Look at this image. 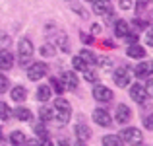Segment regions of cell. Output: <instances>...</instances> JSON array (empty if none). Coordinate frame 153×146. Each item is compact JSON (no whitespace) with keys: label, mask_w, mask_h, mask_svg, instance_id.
<instances>
[{"label":"cell","mask_w":153,"mask_h":146,"mask_svg":"<svg viewBox=\"0 0 153 146\" xmlns=\"http://www.w3.org/2000/svg\"><path fill=\"white\" fill-rule=\"evenodd\" d=\"M72 117V107L64 97H56L54 99V119L58 125H66Z\"/></svg>","instance_id":"6da1fadb"},{"label":"cell","mask_w":153,"mask_h":146,"mask_svg":"<svg viewBox=\"0 0 153 146\" xmlns=\"http://www.w3.org/2000/svg\"><path fill=\"white\" fill-rule=\"evenodd\" d=\"M122 142H128L130 146H142L143 144V135L140 129L128 127L122 131Z\"/></svg>","instance_id":"7a4b0ae2"},{"label":"cell","mask_w":153,"mask_h":146,"mask_svg":"<svg viewBox=\"0 0 153 146\" xmlns=\"http://www.w3.org/2000/svg\"><path fill=\"white\" fill-rule=\"evenodd\" d=\"M18 53H19V60H22V64H27V60L33 56V43H31L27 37H22L19 43H18Z\"/></svg>","instance_id":"3957f363"},{"label":"cell","mask_w":153,"mask_h":146,"mask_svg":"<svg viewBox=\"0 0 153 146\" xmlns=\"http://www.w3.org/2000/svg\"><path fill=\"white\" fill-rule=\"evenodd\" d=\"M47 72H49V66H47L45 62H33L27 66V78L33 80V82H37V80H41L43 76H47Z\"/></svg>","instance_id":"277c9868"},{"label":"cell","mask_w":153,"mask_h":146,"mask_svg":"<svg viewBox=\"0 0 153 146\" xmlns=\"http://www.w3.org/2000/svg\"><path fill=\"white\" fill-rule=\"evenodd\" d=\"M130 78H132V70L128 66H120L114 70V74H112V80H114V84L118 88H126L128 84H130Z\"/></svg>","instance_id":"5b68a950"},{"label":"cell","mask_w":153,"mask_h":146,"mask_svg":"<svg viewBox=\"0 0 153 146\" xmlns=\"http://www.w3.org/2000/svg\"><path fill=\"white\" fill-rule=\"evenodd\" d=\"M93 99L101 101V103H108V101L112 99V90L107 86H103V84H97V86L93 88Z\"/></svg>","instance_id":"8992f818"},{"label":"cell","mask_w":153,"mask_h":146,"mask_svg":"<svg viewBox=\"0 0 153 146\" xmlns=\"http://www.w3.org/2000/svg\"><path fill=\"white\" fill-rule=\"evenodd\" d=\"M132 74H136L138 78H147V76L153 74V60H143V62H138L136 68L132 70Z\"/></svg>","instance_id":"52a82bcc"},{"label":"cell","mask_w":153,"mask_h":146,"mask_svg":"<svg viewBox=\"0 0 153 146\" xmlns=\"http://www.w3.org/2000/svg\"><path fill=\"white\" fill-rule=\"evenodd\" d=\"M93 121L99 125V127H111V123H112V117L108 115V111L107 109H103V107H97L93 111Z\"/></svg>","instance_id":"ba28073f"},{"label":"cell","mask_w":153,"mask_h":146,"mask_svg":"<svg viewBox=\"0 0 153 146\" xmlns=\"http://www.w3.org/2000/svg\"><path fill=\"white\" fill-rule=\"evenodd\" d=\"M130 97L136 101V103H146L149 96L146 94V88H143L142 84H132L130 86Z\"/></svg>","instance_id":"9c48e42d"},{"label":"cell","mask_w":153,"mask_h":146,"mask_svg":"<svg viewBox=\"0 0 153 146\" xmlns=\"http://www.w3.org/2000/svg\"><path fill=\"white\" fill-rule=\"evenodd\" d=\"M114 119H116V123H118V125H126L128 121L132 119V111H130V107H128V105H124V103H120L118 107H116V115H114Z\"/></svg>","instance_id":"30bf717a"},{"label":"cell","mask_w":153,"mask_h":146,"mask_svg":"<svg viewBox=\"0 0 153 146\" xmlns=\"http://www.w3.org/2000/svg\"><path fill=\"white\" fill-rule=\"evenodd\" d=\"M60 80H62V84H64V90H76V88H78V76H76L74 70H66Z\"/></svg>","instance_id":"8fae6325"},{"label":"cell","mask_w":153,"mask_h":146,"mask_svg":"<svg viewBox=\"0 0 153 146\" xmlns=\"http://www.w3.org/2000/svg\"><path fill=\"white\" fill-rule=\"evenodd\" d=\"M93 12L97 16H103V18H111V14H112V10H111V6H108L107 0H95L93 2Z\"/></svg>","instance_id":"7c38bea8"},{"label":"cell","mask_w":153,"mask_h":146,"mask_svg":"<svg viewBox=\"0 0 153 146\" xmlns=\"http://www.w3.org/2000/svg\"><path fill=\"white\" fill-rule=\"evenodd\" d=\"M14 66V55L6 49H0V68L2 70H10Z\"/></svg>","instance_id":"4fadbf2b"},{"label":"cell","mask_w":153,"mask_h":146,"mask_svg":"<svg viewBox=\"0 0 153 146\" xmlns=\"http://www.w3.org/2000/svg\"><path fill=\"white\" fill-rule=\"evenodd\" d=\"M76 136H78L79 142H85V140H89V138H91V131H89V127H87V125H83V123L76 125Z\"/></svg>","instance_id":"5bb4252c"},{"label":"cell","mask_w":153,"mask_h":146,"mask_svg":"<svg viewBox=\"0 0 153 146\" xmlns=\"http://www.w3.org/2000/svg\"><path fill=\"white\" fill-rule=\"evenodd\" d=\"M126 55L130 56V59H143L146 56V49H143L142 45H128V49H126Z\"/></svg>","instance_id":"9a60e30c"},{"label":"cell","mask_w":153,"mask_h":146,"mask_svg":"<svg viewBox=\"0 0 153 146\" xmlns=\"http://www.w3.org/2000/svg\"><path fill=\"white\" fill-rule=\"evenodd\" d=\"M10 96H12V99H14V101L22 103L23 99H27V90L23 86H14V88H12V92H10Z\"/></svg>","instance_id":"2e32d148"},{"label":"cell","mask_w":153,"mask_h":146,"mask_svg":"<svg viewBox=\"0 0 153 146\" xmlns=\"http://www.w3.org/2000/svg\"><path fill=\"white\" fill-rule=\"evenodd\" d=\"M101 144L103 146H124L122 138H120L118 135H107L101 138Z\"/></svg>","instance_id":"e0dca14e"},{"label":"cell","mask_w":153,"mask_h":146,"mask_svg":"<svg viewBox=\"0 0 153 146\" xmlns=\"http://www.w3.org/2000/svg\"><path fill=\"white\" fill-rule=\"evenodd\" d=\"M14 117L16 119H19V121H23V123H27V121H31V111L27 107H16L14 109Z\"/></svg>","instance_id":"ac0fdd59"},{"label":"cell","mask_w":153,"mask_h":146,"mask_svg":"<svg viewBox=\"0 0 153 146\" xmlns=\"http://www.w3.org/2000/svg\"><path fill=\"white\" fill-rule=\"evenodd\" d=\"M128 31H130V27H128V23L124 22V20H118V22L114 23V35L116 37H126Z\"/></svg>","instance_id":"d6986e66"},{"label":"cell","mask_w":153,"mask_h":146,"mask_svg":"<svg viewBox=\"0 0 153 146\" xmlns=\"http://www.w3.org/2000/svg\"><path fill=\"white\" fill-rule=\"evenodd\" d=\"M51 94H52V90H51L49 86H47V84H43V86H39V88H37V99H39V101H43V103L51 99Z\"/></svg>","instance_id":"ffe728a7"},{"label":"cell","mask_w":153,"mask_h":146,"mask_svg":"<svg viewBox=\"0 0 153 146\" xmlns=\"http://www.w3.org/2000/svg\"><path fill=\"white\" fill-rule=\"evenodd\" d=\"M25 135H23L22 131H12V135H10V142L14 144V146H25Z\"/></svg>","instance_id":"44dd1931"},{"label":"cell","mask_w":153,"mask_h":146,"mask_svg":"<svg viewBox=\"0 0 153 146\" xmlns=\"http://www.w3.org/2000/svg\"><path fill=\"white\" fill-rule=\"evenodd\" d=\"M39 119H41L43 123H47V121L54 119V111H52L51 107H47V105H43V107L39 109Z\"/></svg>","instance_id":"7402d4cb"},{"label":"cell","mask_w":153,"mask_h":146,"mask_svg":"<svg viewBox=\"0 0 153 146\" xmlns=\"http://www.w3.org/2000/svg\"><path fill=\"white\" fill-rule=\"evenodd\" d=\"M79 59H82L83 62L87 64V66H89V64H95V62H97V56H95L91 51H87V49H83V51L79 53Z\"/></svg>","instance_id":"603a6c76"},{"label":"cell","mask_w":153,"mask_h":146,"mask_svg":"<svg viewBox=\"0 0 153 146\" xmlns=\"http://www.w3.org/2000/svg\"><path fill=\"white\" fill-rule=\"evenodd\" d=\"M51 90H54L56 94H64V84L60 78H51Z\"/></svg>","instance_id":"cb8c5ba5"},{"label":"cell","mask_w":153,"mask_h":146,"mask_svg":"<svg viewBox=\"0 0 153 146\" xmlns=\"http://www.w3.org/2000/svg\"><path fill=\"white\" fill-rule=\"evenodd\" d=\"M12 115V109L8 107V103H4V101H0V121H8Z\"/></svg>","instance_id":"d4e9b609"},{"label":"cell","mask_w":153,"mask_h":146,"mask_svg":"<svg viewBox=\"0 0 153 146\" xmlns=\"http://www.w3.org/2000/svg\"><path fill=\"white\" fill-rule=\"evenodd\" d=\"M72 66H74V70H82V72H85L87 68H89V66H87V64L83 62L82 59H79V55H78V56H74V59H72Z\"/></svg>","instance_id":"484cf974"},{"label":"cell","mask_w":153,"mask_h":146,"mask_svg":"<svg viewBox=\"0 0 153 146\" xmlns=\"http://www.w3.org/2000/svg\"><path fill=\"white\" fill-rule=\"evenodd\" d=\"M39 53H41V56H54L56 49L51 45V43H45V45H41V49H39Z\"/></svg>","instance_id":"4316f807"},{"label":"cell","mask_w":153,"mask_h":146,"mask_svg":"<svg viewBox=\"0 0 153 146\" xmlns=\"http://www.w3.org/2000/svg\"><path fill=\"white\" fill-rule=\"evenodd\" d=\"M56 43H58V47L62 49L64 53H68V51H70V45H68V37H66L64 33H60V35H58V39H56Z\"/></svg>","instance_id":"83f0119b"},{"label":"cell","mask_w":153,"mask_h":146,"mask_svg":"<svg viewBox=\"0 0 153 146\" xmlns=\"http://www.w3.org/2000/svg\"><path fill=\"white\" fill-rule=\"evenodd\" d=\"M33 131H35V135H37V136H41V138H49V132H47V127H45L43 123L35 125V127H33Z\"/></svg>","instance_id":"f1b7e54d"},{"label":"cell","mask_w":153,"mask_h":146,"mask_svg":"<svg viewBox=\"0 0 153 146\" xmlns=\"http://www.w3.org/2000/svg\"><path fill=\"white\" fill-rule=\"evenodd\" d=\"M83 78H85L87 82H91V84H97L99 76H97V72H95V70H89V68H87V70L83 72Z\"/></svg>","instance_id":"f546056e"},{"label":"cell","mask_w":153,"mask_h":146,"mask_svg":"<svg viewBox=\"0 0 153 146\" xmlns=\"http://www.w3.org/2000/svg\"><path fill=\"white\" fill-rule=\"evenodd\" d=\"M8 88H10V82H8V78H6L4 74H0V94L8 92Z\"/></svg>","instance_id":"4dcf8cb0"},{"label":"cell","mask_w":153,"mask_h":146,"mask_svg":"<svg viewBox=\"0 0 153 146\" xmlns=\"http://www.w3.org/2000/svg\"><path fill=\"white\" fill-rule=\"evenodd\" d=\"M124 39H126V41L130 43V45H136L140 37H138V33H134V31H128V33H126V37H124Z\"/></svg>","instance_id":"1f68e13d"},{"label":"cell","mask_w":153,"mask_h":146,"mask_svg":"<svg viewBox=\"0 0 153 146\" xmlns=\"http://www.w3.org/2000/svg\"><path fill=\"white\" fill-rule=\"evenodd\" d=\"M146 45L147 47H153V27L146 29Z\"/></svg>","instance_id":"d6a6232c"},{"label":"cell","mask_w":153,"mask_h":146,"mask_svg":"<svg viewBox=\"0 0 153 146\" xmlns=\"http://www.w3.org/2000/svg\"><path fill=\"white\" fill-rule=\"evenodd\" d=\"M143 125H146V129L153 131V113H149V115H146V117H143Z\"/></svg>","instance_id":"836d02e7"},{"label":"cell","mask_w":153,"mask_h":146,"mask_svg":"<svg viewBox=\"0 0 153 146\" xmlns=\"http://www.w3.org/2000/svg\"><path fill=\"white\" fill-rule=\"evenodd\" d=\"M120 10H130L132 8V0H120Z\"/></svg>","instance_id":"e575fe53"},{"label":"cell","mask_w":153,"mask_h":146,"mask_svg":"<svg viewBox=\"0 0 153 146\" xmlns=\"http://www.w3.org/2000/svg\"><path fill=\"white\" fill-rule=\"evenodd\" d=\"M143 88H146V94L153 97V78H151V80H149V82H147V84H146Z\"/></svg>","instance_id":"d590c367"},{"label":"cell","mask_w":153,"mask_h":146,"mask_svg":"<svg viewBox=\"0 0 153 146\" xmlns=\"http://www.w3.org/2000/svg\"><path fill=\"white\" fill-rule=\"evenodd\" d=\"M97 62H99V64H101V66H103V68H105V66H107V68H108V66H111V64H112V60H111V59H97Z\"/></svg>","instance_id":"8d00e7d4"},{"label":"cell","mask_w":153,"mask_h":146,"mask_svg":"<svg viewBox=\"0 0 153 146\" xmlns=\"http://www.w3.org/2000/svg\"><path fill=\"white\" fill-rule=\"evenodd\" d=\"M82 41H83V43H89V45H91V43H93V35H87V33H82Z\"/></svg>","instance_id":"74e56055"},{"label":"cell","mask_w":153,"mask_h":146,"mask_svg":"<svg viewBox=\"0 0 153 146\" xmlns=\"http://www.w3.org/2000/svg\"><path fill=\"white\" fill-rule=\"evenodd\" d=\"M39 146H54V144H52L51 138H43V140H39Z\"/></svg>","instance_id":"f35d334b"},{"label":"cell","mask_w":153,"mask_h":146,"mask_svg":"<svg viewBox=\"0 0 153 146\" xmlns=\"http://www.w3.org/2000/svg\"><path fill=\"white\" fill-rule=\"evenodd\" d=\"M25 144L27 146H39V140L37 138H29V140H25Z\"/></svg>","instance_id":"ab89813d"},{"label":"cell","mask_w":153,"mask_h":146,"mask_svg":"<svg viewBox=\"0 0 153 146\" xmlns=\"http://www.w3.org/2000/svg\"><path fill=\"white\" fill-rule=\"evenodd\" d=\"M151 2H153V0H138V6L140 8H146L147 4H151Z\"/></svg>","instance_id":"60d3db41"},{"label":"cell","mask_w":153,"mask_h":146,"mask_svg":"<svg viewBox=\"0 0 153 146\" xmlns=\"http://www.w3.org/2000/svg\"><path fill=\"white\" fill-rule=\"evenodd\" d=\"M91 33L93 35H97V33H101V26H97V23H95L93 27H91Z\"/></svg>","instance_id":"b9f144b4"},{"label":"cell","mask_w":153,"mask_h":146,"mask_svg":"<svg viewBox=\"0 0 153 146\" xmlns=\"http://www.w3.org/2000/svg\"><path fill=\"white\" fill-rule=\"evenodd\" d=\"M58 146H70V142H68V140H60Z\"/></svg>","instance_id":"7bdbcfd3"},{"label":"cell","mask_w":153,"mask_h":146,"mask_svg":"<svg viewBox=\"0 0 153 146\" xmlns=\"http://www.w3.org/2000/svg\"><path fill=\"white\" fill-rule=\"evenodd\" d=\"M76 146H85V142H76Z\"/></svg>","instance_id":"ee69618b"},{"label":"cell","mask_w":153,"mask_h":146,"mask_svg":"<svg viewBox=\"0 0 153 146\" xmlns=\"http://www.w3.org/2000/svg\"><path fill=\"white\" fill-rule=\"evenodd\" d=\"M0 142H2V129H0Z\"/></svg>","instance_id":"f6af8a7d"},{"label":"cell","mask_w":153,"mask_h":146,"mask_svg":"<svg viewBox=\"0 0 153 146\" xmlns=\"http://www.w3.org/2000/svg\"><path fill=\"white\" fill-rule=\"evenodd\" d=\"M85 2H95V0H85Z\"/></svg>","instance_id":"bcb514c9"},{"label":"cell","mask_w":153,"mask_h":146,"mask_svg":"<svg viewBox=\"0 0 153 146\" xmlns=\"http://www.w3.org/2000/svg\"><path fill=\"white\" fill-rule=\"evenodd\" d=\"M107 2H108V0H107Z\"/></svg>","instance_id":"7dc6e473"}]
</instances>
